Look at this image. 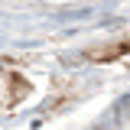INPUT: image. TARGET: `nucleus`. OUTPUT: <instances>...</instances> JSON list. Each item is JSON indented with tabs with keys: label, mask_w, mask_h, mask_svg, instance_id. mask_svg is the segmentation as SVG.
<instances>
[{
	"label": "nucleus",
	"mask_w": 130,
	"mask_h": 130,
	"mask_svg": "<svg viewBox=\"0 0 130 130\" xmlns=\"http://www.w3.org/2000/svg\"><path fill=\"white\" fill-rule=\"evenodd\" d=\"M26 94V81L23 78H13V98H23Z\"/></svg>",
	"instance_id": "obj_2"
},
{
	"label": "nucleus",
	"mask_w": 130,
	"mask_h": 130,
	"mask_svg": "<svg viewBox=\"0 0 130 130\" xmlns=\"http://www.w3.org/2000/svg\"><path fill=\"white\" fill-rule=\"evenodd\" d=\"M124 52H130V42H120V46H111V49H98V52H91V59H98V62H107V59H114V55H124Z\"/></svg>",
	"instance_id": "obj_1"
}]
</instances>
